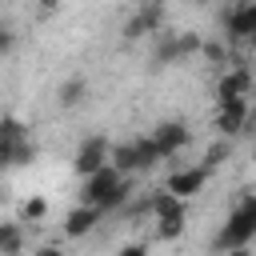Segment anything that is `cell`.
<instances>
[{"mask_svg":"<svg viewBox=\"0 0 256 256\" xmlns=\"http://www.w3.org/2000/svg\"><path fill=\"white\" fill-rule=\"evenodd\" d=\"M216 128H220V136H240V132L248 128V96L220 100V108H216Z\"/></svg>","mask_w":256,"mask_h":256,"instance_id":"cell-9","label":"cell"},{"mask_svg":"<svg viewBox=\"0 0 256 256\" xmlns=\"http://www.w3.org/2000/svg\"><path fill=\"white\" fill-rule=\"evenodd\" d=\"M56 8H60V0H40V12H44V16H52Z\"/></svg>","mask_w":256,"mask_h":256,"instance_id":"cell-20","label":"cell"},{"mask_svg":"<svg viewBox=\"0 0 256 256\" xmlns=\"http://www.w3.org/2000/svg\"><path fill=\"white\" fill-rule=\"evenodd\" d=\"M224 36L232 44L256 36V0H240L232 12H224Z\"/></svg>","mask_w":256,"mask_h":256,"instance_id":"cell-8","label":"cell"},{"mask_svg":"<svg viewBox=\"0 0 256 256\" xmlns=\"http://www.w3.org/2000/svg\"><path fill=\"white\" fill-rule=\"evenodd\" d=\"M100 216H104V208H96V204H76L68 216H64V236L68 240H80V236H88L96 224H100Z\"/></svg>","mask_w":256,"mask_h":256,"instance_id":"cell-10","label":"cell"},{"mask_svg":"<svg viewBox=\"0 0 256 256\" xmlns=\"http://www.w3.org/2000/svg\"><path fill=\"white\" fill-rule=\"evenodd\" d=\"M152 140H156V148H160V152H164V160H168V156H176V152L188 144V128H184L180 120H164V124H156Z\"/></svg>","mask_w":256,"mask_h":256,"instance_id":"cell-12","label":"cell"},{"mask_svg":"<svg viewBox=\"0 0 256 256\" xmlns=\"http://www.w3.org/2000/svg\"><path fill=\"white\" fill-rule=\"evenodd\" d=\"M196 4H208V0H196Z\"/></svg>","mask_w":256,"mask_h":256,"instance_id":"cell-23","label":"cell"},{"mask_svg":"<svg viewBox=\"0 0 256 256\" xmlns=\"http://www.w3.org/2000/svg\"><path fill=\"white\" fill-rule=\"evenodd\" d=\"M156 160H164V152L156 148L152 136H136V140H124V144H112V164L120 172H128V176L156 168Z\"/></svg>","mask_w":256,"mask_h":256,"instance_id":"cell-4","label":"cell"},{"mask_svg":"<svg viewBox=\"0 0 256 256\" xmlns=\"http://www.w3.org/2000/svg\"><path fill=\"white\" fill-rule=\"evenodd\" d=\"M112 160V144L104 140V136H88L80 148H76V160H72V168L80 172V176H92L96 168H104Z\"/></svg>","mask_w":256,"mask_h":256,"instance_id":"cell-7","label":"cell"},{"mask_svg":"<svg viewBox=\"0 0 256 256\" xmlns=\"http://www.w3.org/2000/svg\"><path fill=\"white\" fill-rule=\"evenodd\" d=\"M152 216H156V236L160 240H176L180 232H184V224H188V208H184V196H176V192H156L152 196Z\"/></svg>","mask_w":256,"mask_h":256,"instance_id":"cell-5","label":"cell"},{"mask_svg":"<svg viewBox=\"0 0 256 256\" xmlns=\"http://www.w3.org/2000/svg\"><path fill=\"white\" fill-rule=\"evenodd\" d=\"M248 92H252V72L248 68H232L216 84V100H236V96H248Z\"/></svg>","mask_w":256,"mask_h":256,"instance_id":"cell-13","label":"cell"},{"mask_svg":"<svg viewBox=\"0 0 256 256\" xmlns=\"http://www.w3.org/2000/svg\"><path fill=\"white\" fill-rule=\"evenodd\" d=\"M224 156H228V140H224V144H220V140H216V144H212V148H208V152H204V168H216V164H220V160H224Z\"/></svg>","mask_w":256,"mask_h":256,"instance_id":"cell-16","label":"cell"},{"mask_svg":"<svg viewBox=\"0 0 256 256\" xmlns=\"http://www.w3.org/2000/svg\"><path fill=\"white\" fill-rule=\"evenodd\" d=\"M252 240H256V192H244V196H236V204H232L224 228L216 232L212 248L240 252V248H248Z\"/></svg>","mask_w":256,"mask_h":256,"instance_id":"cell-2","label":"cell"},{"mask_svg":"<svg viewBox=\"0 0 256 256\" xmlns=\"http://www.w3.org/2000/svg\"><path fill=\"white\" fill-rule=\"evenodd\" d=\"M44 212H48V204H44V200H40V196H32V200H28V204H24V220H40V216H44Z\"/></svg>","mask_w":256,"mask_h":256,"instance_id":"cell-17","label":"cell"},{"mask_svg":"<svg viewBox=\"0 0 256 256\" xmlns=\"http://www.w3.org/2000/svg\"><path fill=\"white\" fill-rule=\"evenodd\" d=\"M248 44H252V48H256V36H248Z\"/></svg>","mask_w":256,"mask_h":256,"instance_id":"cell-21","label":"cell"},{"mask_svg":"<svg viewBox=\"0 0 256 256\" xmlns=\"http://www.w3.org/2000/svg\"><path fill=\"white\" fill-rule=\"evenodd\" d=\"M128 196H132V176L120 172L112 160H108L104 168H96L92 176H84V188H80V200H84V204H96V208H104V212H116Z\"/></svg>","mask_w":256,"mask_h":256,"instance_id":"cell-1","label":"cell"},{"mask_svg":"<svg viewBox=\"0 0 256 256\" xmlns=\"http://www.w3.org/2000/svg\"><path fill=\"white\" fill-rule=\"evenodd\" d=\"M36 160V140L28 136L24 120L16 116H4L0 120V164L4 168H24Z\"/></svg>","mask_w":256,"mask_h":256,"instance_id":"cell-3","label":"cell"},{"mask_svg":"<svg viewBox=\"0 0 256 256\" xmlns=\"http://www.w3.org/2000/svg\"><path fill=\"white\" fill-rule=\"evenodd\" d=\"M200 52L212 60V64H224V44H216V40H208V44H200Z\"/></svg>","mask_w":256,"mask_h":256,"instance_id":"cell-18","label":"cell"},{"mask_svg":"<svg viewBox=\"0 0 256 256\" xmlns=\"http://www.w3.org/2000/svg\"><path fill=\"white\" fill-rule=\"evenodd\" d=\"M84 100H88V80H84V76H68V80L56 88V104H60L64 112L80 108Z\"/></svg>","mask_w":256,"mask_h":256,"instance_id":"cell-14","label":"cell"},{"mask_svg":"<svg viewBox=\"0 0 256 256\" xmlns=\"http://www.w3.org/2000/svg\"><path fill=\"white\" fill-rule=\"evenodd\" d=\"M0 252H4V256L24 252V232H20V224H0Z\"/></svg>","mask_w":256,"mask_h":256,"instance_id":"cell-15","label":"cell"},{"mask_svg":"<svg viewBox=\"0 0 256 256\" xmlns=\"http://www.w3.org/2000/svg\"><path fill=\"white\" fill-rule=\"evenodd\" d=\"M164 28V0H144L128 20H124V40H144Z\"/></svg>","mask_w":256,"mask_h":256,"instance_id":"cell-6","label":"cell"},{"mask_svg":"<svg viewBox=\"0 0 256 256\" xmlns=\"http://www.w3.org/2000/svg\"><path fill=\"white\" fill-rule=\"evenodd\" d=\"M12 44H16V36H12V28L0 20V56H4V52H12Z\"/></svg>","mask_w":256,"mask_h":256,"instance_id":"cell-19","label":"cell"},{"mask_svg":"<svg viewBox=\"0 0 256 256\" xmlns=\"http://www.w3.org/2000/svg\"><path fill=\"white\" fill-rule=\"evenodd\" d=\"M252 160H256V144H252Z\"/></svg>","mask_w":256,"mask_h":256,"instance_id":"cell-22","label":"cell"},{"mask_svg":"<svg viewBox=\"0 0 256 256\" xmlns=\"http://www.w3.org/2000/svg\"><path fill=\"white\" fill-rule=\"evenodd\" d=\"M204 180H208V168L200 164V168H180V172H172V176L164 180V188L176 192V196H184V200H192V196L204 188Z\"/></svg>","mask_w":256,"mask_h":256,"instance_id":"cell-11","label":"cell"}]
</instances>
